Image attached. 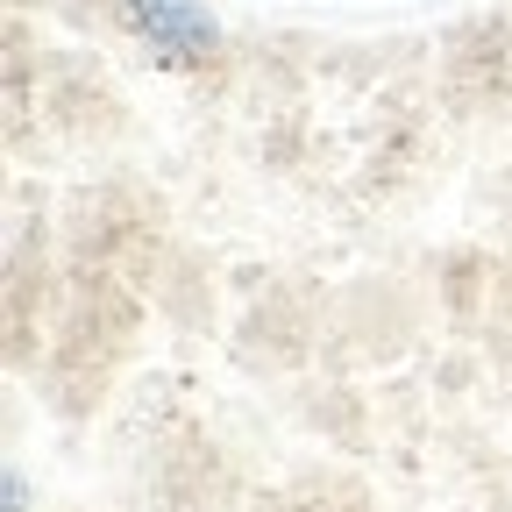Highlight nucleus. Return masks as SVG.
Returning a JSON list of instances; mask_svg holds the SVG:
<instances>
[{"mask_svg": "<svg viewBox=\"0 0 512 512\" xmlns=\"http://www.w3.org/2000/svg\"><path fill=\"white\" fill-rule=\"evenodd\" d=\"M128 29L171 64H200L221 43V29H214V15L200 0H128Z\"/></svg>", "mask_w": 512, "mask_h": 512, "instance_id": "nucleus-1", "label": "nucleus"}]
</instances>
